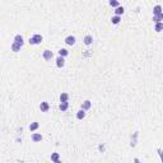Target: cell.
Wrapping results in <instances>:
<instances>
[{"label": "cell", "instance_id": "obj_1", "mask_svg": "<svg viewBox=\"0 0 163 163\" xmlns=\"http://www.w3.org/2000/svg\"><path fill=\"white\" fill-rule=\"evenodd\" d=\"M43 41V37L41 36V35H35V36H32L31 38H29V43L31 45H40L41 42Z\"/></svg>", "mask_w": 163, "mask_h": 163}, {"label": "cell", "instance_id": "obj_2", "mask_svg": "<svg viewBox=\"0 0 163 163\" xmlns=\"http://www.w3.org/2000/svg\"><path fill=\"white\" fill-rule=\"evenodd\" d=\"M42 57L48 61V60H51V59L54 57V52H52L51 50H45V51L42 52Z\"/></svg>", "mask_w": 163, "mask_h": 163}, {"label": "cell", "instance_id": "obj_3", "mask_svg": "<svg viewBox=\"0 0 163 163\" xmlns=\"http://www.w3.org/2000/svg\"><path fill=\"white\" fill-rule=\"evenodd\" d=\"M91 107H92V102H91L89 100H87V101H84L83 103H81V108H80V110L87 111V110H89Z\"/></svg>", "mask_w": 163, "mask_h": 163}, {"label": "cell", "instance_id": "obj_4", "mask_svg": "<svg viewBox=\"0 0 163 163\" xmlns=\"http://www.w3.org/2000/svg\"><path fill=\"white\" fill-rule=\"evenodd\" d=\"M75 37L74 36H68L66 38H65V43L66 45H69V46H73V45H75Z\"/></svg>", "mask_w": 163, "mask_h": 163}, {"label": "cell", "instance_id": "obj_5", "mask_svg": "<svg viewBox=\"0 0 163 163\" xmlns=\"http://www.w3.org/2000/svg\"><path fill=\"white\" fill-rule=\"evenodd\" d=\"M40 110H41V112H47V111L50 110V105H48V102H41V105H40Z\"/></svg>", "mask_w": 163, "mask_h": 163}, {"label": "cell", "instance_id": "obj_6", "mask_svg": "<svg viewBox=\"0 0 163 163\" xmlns=\"http://www.w3.org/2000/svg\"><path fill=\"white\" fill-rule=\"evenodd\" d=\"M10 48H12V51H14V52H19L21 48H22V45H21V43H17V42H13L12 46H10Z\"/></svg>", "mask_w": 163, "mask_h": 163}, {"label": "cell", "instance_id": "obj_7", "mask_svg": "<svg viewBox=\"0 0 163 163\" xmlns=\"http://www.w3.org/2000/svg\"><path fill=\"white\" fill-rule=\"evenodd\" d=\"M64 65H65V59L61 57V56H57L56 57V66L57 68H62Z\"/></svg>", "mask_w": 163, "mask_h": 163}, {"label": "cell", "instance_id": "obj_8", "mask_svg": "<svg viewBox=\"0 0 163 163\" xmlns=\"http://www.w3.org/2000/svg\"><path fill=\"white\" fill-rule=\"evenodd\" d=\"M31 139H32L35 143H38V141H41V140L43 139V136H42L41 134H37V133H35V134H32Z\"/></svg>", "mask_w": 163, "mask_h": 163}, {"label": "cell", "instance_id": "obj_9", "mask_svg": "<svg viewBox=\"0 0 163 163\" xmlns=\"http://www.w3.org/2000/svg\"><path fill=\"white\" fill-rule=\"evenodd\" d=\"M163 12H162V7L159 5V4H157L154 8H153V15H159V14H162Z\"/></svg>", "mask_w": 163, "mask_h": 163}, {"label": "cell", "instance_id": "obj_10", "mask_svg": "<svg viewBox=\"0 0 163 163\" xmlns=\"http://www.w3.org/2000/svg\"><path fill=\"white\" fill-rule=\"evenodd\" d=\"M68 108H69V102H62V103L59 105V110H60L61 112H65Z\"/></svg>", "mask_w": 163, "mask_h": 163}, {"label": "cell", "instance_id": "obj_11", "mask_svg": "<svg viewBox=\"0 0 163 163\" xmlns=\"http://www.w3.org/2000/svg\"><path fill=\"white\" fill-rule=\"evenodd\" d=\"M86 117V111L84 110H79L78 112H76V119L78 120H83Z\"/></svg>", "mask_w": 163, "mask_h": 163}, {"label": "cell", "instance_id": "obj_12", "mask_svg": "<svg viewBox=\"0 0 163 163\" xmlns=\"http://www.w3.org/2000/svg\"><path fill=\"white\" fill-rule=\"evenodd\" d=\"M163 21V13L159 14V15H153V22L154 23H162Z\"/></svg>", "mask_w": 163, "mask_h": 163}, {"label": "cell", "instance_id": "obj_13", "mask_svg": "<svg viewBox=\"0 0 163 163\" xmlns=\"http://www.w3.org/2000/svg\"><path fill=\"white\" fill-rule=\"evenodd\" d=\"M92 42H93V37H92L91 35H87V36L84 37V43L89 46V45H92Z\"/></svg>", "mask_w": 163, "mask_h": 163}, {"label": "cell", "instance_id": "obj_14", "mask_svg": "<svg viewBox=\"0 0 163 163\" xmlns=\"http://www.w3.org/2000/svg\"><path fill=\"white\" fill-rule=\"evenodd\" d=\"M68 101H69V94H68V93H61V94H60V103L68 102Z\"/></svg>", "mask_w": 163, "mask_h": 163}, {"label": "cell", "instance_id": "obj_15", "mask_svg": "<svg viewBox=\"0 0 163 163\" xmlns=\"http://www.w3.org/2000/svg\"><path fill=\"white\" fill-rule=\"evenodd\" d=\"M14 42H17V43H21L22 46L24 45V41H23V37H22L21 35H17V36L14 37Z\"/></svg>", "mask_w": 163, "mask_h": 163}, {"label": "cell", "instance_id": "obj_16", "mask_svg": "<svg viewBox=\"0 0 163 163\" xmlns=\"http://www.w3.org/2000/svg\"><path fill=\"white\" fill-rule=\"evenodd\" d=\"M69 55V51L66 50V48H60L59 50V56H61V57H66Z\"/></svg>", "mask_w": 163, "mask_h": 163}, {"label": "cell", "instance_id": "obj_17", "mask_svg": "<svg viewBox=\"0 0 163 163\" xmlns=\"http://www.w3.org/2000/svg\"><path fill=\"white\" fill-rule=\"evenodd\" d=\"M111 22H112V24H119V23L121 22V17H119V15H113V17L111 18Z\"/></svg>", "mask_w": 163, "mask_h": 163}, {"label": "cell", "instance_id": "obj_18", "mask_svg": "<svg viewBox=\"0 0 163 163\" xmlns=\"http://www.w3.org/2000/svg\"><path fill=\"white\" fill-rule=\"evenodd\" d=\"M40 127V124L38 122H31V125H29V130L31 131H35V130H37Z\"/></svg>", "mask_w": 163, "mask_h": 163}, {"label": "cell", "instance_id": "obj_19", "mask_svg": "<svg viewBox=\"0 0 163 163\" xmlns=\"http://www.w3.org/2000/svg\"><path fill=\"white\" fill-rule=\"evenodd\" d=\"M154 31H155V32H162V31H163V22H162V23H155Z\"/></svg>", "mask_w": 163, "mask_h": 163}, {"label": "cell", "instance_id": "obj_20", "mask_svg": "<svg viewBox=\"0 0 163 163\" xmlns=\"http://www.w3.org/2000/svg\"><path fill=\"white\" fill-rule=\"evenodd\" d=\"M124 12H125V9H124V7H119V8H116V10H115V13H116V15H121V14H124Z\"/></svg>", "mask_w": 163, "mask_h": 163}, {"label": "cell", "instance_id": "obj_21", "mask_svg": "<svg viewBox=\"0 0 163 163\" xmlns=\"http://www.w3.org/2000/svg\"><path fill=\"white\" fill-rule=\"evenodd\" d=\"M51 160H52V162L60 160V154H59V153H56V152H55V153H52V154H51Z\"/></svg>", "mask_w": 163, "mask_h": 163}, {"label": "cell", "instance_id": "obj_22", "mask_svg": "<svg viewBox=\"0 0 163 163\" xmlns=\"http://www.w3.org/2000/svg\"><path fill=\"white\" fill-rule=\"evenodd\" d=\"M110 5L111 7H115V8H119L120 7V3L117 2V0H110Z\"/></svg>", "mask_w": 163, "mask_h": 163}, {"label": "cell", "instance_id": "obj_23", "mask_svg": "<svg viewBox=\"0 0 163 163\" xmlns=\"http://www.w3.org/2000/svg\"><path fill=\"white\" fill-rule=\"evenodd\" d=\"M157 152H158V154H159V158H160V160H162V163H163V150H162L160 148H158V149H157Z\"/></svg>", "mask_w": 163, "mask_h": 163}, {"label": "cell", "instance_id": "obj_24", "mask_svg": "<svg viewBox=\"0 0 163 163\" xmlns=\"http://www.w3.org/2000/svg\"><path fill=\"white\" fill-rule=\"evenodd\" d=\"M134 163H141V162H140L138 158H134Z\"/></svg>", "mask_w": 163, "mask_h": 163}, {"label": "cell", "instance_id": "obj_25", "mask_svg": "<svg viewBox=\"0 0 163 163\" xmlns=\"http://www.w3.org/2000/svg\"><path fill=\"white\" fill-rule=\"evenodd\" d=\"M54 163H61V160H56V162H54Z\"/></svg>", "mask_w": 163, "mask_h": 163}, {"label": "cell", "instance_id": "obj_26", "mask_svg": "<svg viewBox=\"0 0 163 163\" xmlns=\"http://www.w3.org/2000/svg\"><path fill=\"white\" fill-rule=\"evenodd\" d=\"M162 41H163V38H162Z\"/></svg>", "mask_w": 163, "mask_h": 163}]
</instances>
